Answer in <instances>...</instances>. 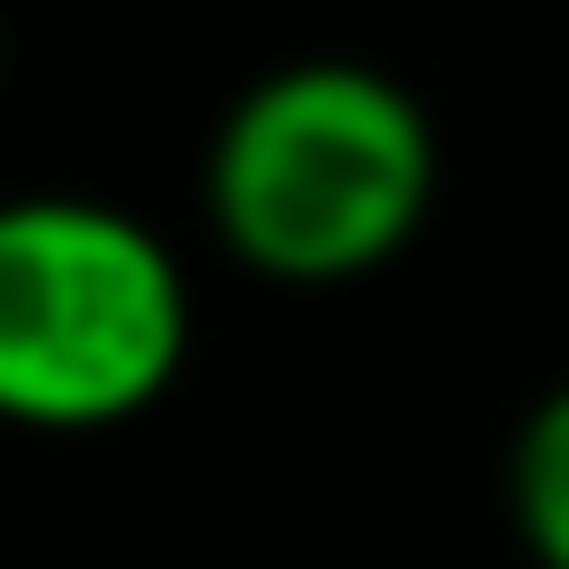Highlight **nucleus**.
Returning <instances> with one entry per match:
<instances>
[{
    "instance_id": "obj_2",
    "label": "nucleus",
    "mask_w": 569,
    "mask_h": 569,
    "mask_svg": "<svg viewBox=\"0 0 569 569\" xmlns=\"http://www.w3.org/2000/svg\"><path fill=\"white\" fill-rule=\"evenodd\" d=\"M190 360V280L170 240L110 200H10L0 210V420L20 430H120L170 400Z\"/></svg>"
},
{
    "instance_id": "obj_3",
    "label": "nucleus",
    "mask_w": 569,
    "mask_h": 569,
    "mask_svg": "<svg viewBox=\"0 0 569 569\" xmlns=\"http://www.w3.org/2000/svg\"><path fill=\"white\" fill-rule=\"evenodd\" d=\"M510 530L530 569H569V380L530 400L520 440H510Z\"/></svg>"
},
{
    "instance_id": "obj_1",
    "label": "nucleus",
    "mask_w": 569,
    "mask_h": 569,
    "mask_svg": "<svg viewBox=\"0 0 569 569\" xmlns=\"http://www.w3.org/2000/svg\"><path fill=\"white\" fill-rule=\"evenodd\" d=\"M430 190H440L430 110L370 60L260 70L220 110L200 160L210 240L280 290H340L390 270L420 240Z\"/></svg>"
}]
</instances>
